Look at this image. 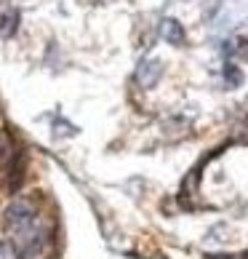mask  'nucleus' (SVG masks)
<instances>
[{
  "label": "nucleus",
  "instance_id": "1",
  "mask_svg": "<svg viewBox=\"0 0 248 259\" xmlns=\"http://www.w3.org/2000/svg\"><path fill=\"white\" fill-rule=\"evenodd\" d=\"M3 152H6V139L0 137V158H3Z\"/></svg>",
  "mask_w": 248,
  "mask_h": 259
}]
</instances>
